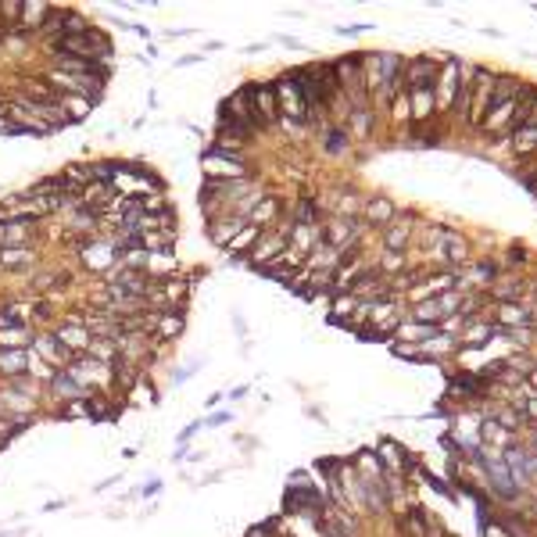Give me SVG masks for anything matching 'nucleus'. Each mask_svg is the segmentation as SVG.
Returning <instances> with one entry per match:
<instances>
[{
  "mask_svg": "<svg viewBox=\"0 0 537 537\" xmlns=\"http://www.w3.org/2000/svg\"><path fill=\"white\" fill-rule=\"evenodd\" d=\"M520 97V79L516 75H494V87H491V111L494 108H502V104H509V100H516ZM487 111V115H491Z\"/></svg>",
  "mask_w": 537,
  "mask_h": 537,
  "instance_id": "nucleus-4",
  "label": "nucleus"
},
{
  "mask_svg": "<svg viewBox=\"0 0 537 537\" xmlns=\"http://www.w3.org/2000/svg\"><path fill=\"white\" fill-rule=\"evenodd\" d=\"M226 419H230V416H226V412H219V416H212V419H208V423H212V426H222V423H226Z\"/></svg>",
  "mask_w": 537,
  "mask_h": 537,
  "instance_id": "nucleus-23",
  "label": "nucleus"
},
{
  "mask_svg": "<svg viewBox=\"0 0 537 537\" xmlns=\"http://www.w3.org/2000/svg\"><path fill=\"white\" fill-rule=\"evenodd\" d=\"M0 365L8 369V373H18V369H26L29 365V358H26V351H4V355H0Z\"/></svg>",
  "mask_w": 537,
  "mask_h": 537,
  "instance_id": "nucleus-11",
  "label": "nucleus"
},
{
  "mask_svg": "<svg viewBox=\"0 0 537 537\" xmlns=\"http://www.w3.org/2000/svg\"><path fill=\"white\" fill-rule=\"evenodd\" d=\"M394 215V208H390L387 201H376V204H369V219H390Z\"/></svg>",
  "mask_w": 537,
  "mask_h": 537,
  "instance_id": "nucleus-15",
  "label": "nucleus"
},
{
  "mask_svg": "<svg viewBox=\"0 0 537 537\" xmlns=\"http://www.w3.org/2000/svg\"><path fill=\"white\" fill-rule=\"evenodd\" d=\"M433 79H437V65H433L430 57H412L408 65L401 69V87H405V93L430 90Z\"/></svg>",
  "mask_w": 537,
  "mask_h": 537,
  "instance_id": "nucleus-2",
  "label": "nucleus"
},
{
  "mask_svg": "<svg viewBox=\"0 0 537 537\" xmlns=\"http://www.w3.org/2000/svg\"><path fill=\"white\" fill-rule=\"evenodd\" d=\"M322 230H319V226H298V230H294V247H301V251H308V247H312V251H316V247L322 244V237H319Z\"/></svg>",
  "mask_w": 537,
  "mask_h": 537,
  "instance_id": "nucleus-8",
  "label": "nucleus"
},
{
  "mask_svg": "<svg viewBox=\"0 0 537 537\" xmlns=\"http://www.w3.org/2000/svg\"><path fill=\"white\" fill-rule=\"evenodd\" d=\"M355 240H358V222H351V219H337V222H329V237H326V244L334 247V251H340V247H355Z\"/></svg>",
  "mask_w": 537,
  "mask_h": 537,
  "instance_id": "nucleus-5",
  "label": "nucleus"
},
{
  "mask_svg": "<svg viewBox=\"0 0 537 537\" xmlns=\"http://www.w3.org/2000/svg\"><path fill=\"white\" fill-rule=\"evenodd\" d=\"M527 126H537V104H534V111H530V118H527Z\"/></svg>",
  "mask_w": 537,
  "mask_h": 537,
  "instance_id": "nucleus-25",
  "label": "nucleus"
},
{
  "mask_svg": "<svg viewBox=\"0 0 537 537\" xmlns=\"http://www.w3.org/2000/svg\"><path fill=\"white\" fill-rule=\"evenodd\" d=\"M491 334H494V326H487V322H480V326H473V329H469V334L462 337V344H477V340H487Z\"/></svg>",
  "mask_w": 537,
  "mask_h": 537,
  "instance_id": "nucleus-13",
  "label": "nucleus"
},
{
  "mask_svg": "<svg viewBox=\"0 0 537 537\" xmlns=\"http://www.w3.org/2000/svg\"><path fill=\"white\" fill-rule=\"evenodd\" d=\"M179 329H183V319H179V316H169V319H165V322H161V334H165V337H172V334H179Z\"/></svg>",
  "mask_w": 537,
  "mask_h": 537,
  "instance_id": "nucleus-16",
  "label": "nucleus"
},
{
  "mask_svg": "<svg viewBox=\"0 0 537 537\" xmlns=\"http://www.w3.org/2000/svg\"><path fill=\"white\" fill-rule=\"evenodd\" d=\"M22 423H26V419H15V423H11V419H0V441H8V437H11V430H15V426H22Z\"/></svg>",
  "mask_w": 537,
  "mask_h": 537,
  "instance_id": "nucleus-18",
  "label": "nucleus"
},
{
  "mask_svg": "<svg viewBox=\"0 0 537 537\" xmlns=\"http://www.w3.org/2000/svg\"><path fill=\"white\" fill-rule=\"evenodd\" d=\"M161 491V484L154 480V484H147V487H140V494H143V498H151V494H158Z\"/></svg>",
  "mask_w": 537,
  "mask_h": 537,
  "instance_id": "nucleus-20",
  "label": "nucleus"
},
{
  "mask_svg": "<svg viewBox=\"0 0 537 537\" xmlns=\"http://www.w3.org/2000/svg\"><path fill=\"white\" fill-rule=\"evenodd\" d=\"M8 258H11V262H8V265H22V258H26V255H22V251H11V255H8Z\"/></svg>",
  "mask_w": 537,
  "mask_h": 537,
  "instance_id": "nucleus-22",
  "label": "nucleus"
},
{
  "mask_svg": "<svg viewBox=\"0 0 537 537\" xmlns=\"http://www.w3.org/2000/svg\"><path fill=\"white\" fill-rule=\"evenodd\" d=\"M527 416H534V419H537V398H534V401L527 405Z\"/></svg>",
  "mask_w": 537,
  "mask_h": 537,
  "instance_id": "nucleus-24",
  "label": "nucleus"
},
{
  "mask_svg": "<svg viewBox=\"0 0 537 537\" xmlns=\"http://www.w3.org/2000/svg\"><path fill=\"white\" fill-rule=\"evenodd\" d=\"M194 433H197V423H190L187 430H183V433H179V437H183V441H190V437H194Z\"/></svg>",
  "mask_w": 537,
  "mask_h": 537,
  "instance_id": "nucleus-21",
  "label": "nucleus"
},
{
  "mask_svg": "<svg viewBox=\"0 0 537 537\" xmlns=\"http://www.w3.org/2000/svg\"><path fill=\"white\" fill-rule=\"evenodd\" d=\"M54 390H57V394H87V387H82L72 373H61V376H54Z\"/></svg>",
  "mask_w": 537,
  "mask_h": 537,
  "instance_id": "nucleus-10",
  "label": "nucleus"
},
{
  "mask_svg": "<svg viewBox=\"0 0 537 537\" xmlns=\"http://www.w3.org/2000/svg\"><path fill=\"white\" fill-rule=\"evenodd\" d=\"M380 451H383V459H387V469H401V466H405V462H401V451L390 444V441H387Z\"/></svg>",
  "mask_w": 537,
  "mask_h": 537,
  "instance_id": "nucleus-14",
  "label": "nucleus"
},
{
  "mask_svg": "<svg viewBox=\"0 0 537 537\" xmlns=\"http://www.w3.org/2000/svg\"><path fill=\"white\" fill-rule=\"evenodd\" d=\"M255 237H262V233H258V226H244V230L233 237V244H230V247H233V251H244V247L251 244Z\"/></svg>",
  "mask_w": 537,
  "mask_h": 537,
  "instance_id": "nucleus-12",
  "label": "nucleus"
},
{
  "mask_svg": "<svg viewBox=\"0 0 537 537\" xmlns=\"http://www.w3.org/2000/svg\"><path fill=\"white\" fill-rule=\"evenodd\" d=\"M512 143H516L512 151L534 154V151H537V126H520V129H512Z\"/></svg>",
  "mask_w": 537,
  "mask_h": 537,
  "instance_id": "nucleus-7",
  "label": "nucleus"
},
{
  "mask_svg": "<svg viewBox=\"0 0 537 537\" xmlns=\"http://www.w3.org/2000/svg\"><path fill=\"white\" fill-rule=\"evenodd\" d=\"M11 326H22V316H15V312H0V329H11Z\"/></svg>",
  "mask_w": 537,
  "mask_h": 537,
  "instance_id": "nucleus-17",
  "label": "nucleus"
},
{
  "mask_svg": "<svg viewBox=\"0 0 537 537\" xmlns=\"http://www.w3.org/2000/svg\"><path fill=\"white\" fill-rule=\"evenodd\" d=\"M408 244V222H390L387 226V233H383V247H387V251H401V247Z\"/></svg>",
  "mask_w": 537,
  "mask_h": 537,
  "instance_id": "nucleus-9",
  "label": "nucleus"
},
{
  "mask_svg": "<svg viewBox=\"0 0 537 537\" xmlns=\"http://www.w3.org/2000/svg\"><path fill=\"white\" fill-rule=\"evenodd\" d=\"M530 383H534V387H537V365H534V369H530Z\"/></svg>",
  "mask_w": 537,
  "mask_h": 537,
  "instance_id": "nucleus-26",
  "label": "nucleus"
},
{
  "mask_svg": "<svg viewBox=\"0 0 537 537\" xmlns=\"http://www.w3.org/2000/svg\"><path fill=\"white\" fill-rule=\"evenodd\" d=\"M408 100H412V118H416V122H426L433 115V108H437V100H433V87L408 93Z\"/></svg>",
  "mask_w": 537,
  "mask_h": 537,
  "instance_id": "nucleus-6",
  "label": "nucleus"
},
{
  "mask_svg": "<svg viewBox=\"0 0 537 537\" xmlns=\"http://www.w3.org/2000/svg\"><path fill=\"white\" fill-rule=\"evenodd\" d=\"M459 82H462V61L459 57H448L444 69L433 79V100H437L441 111L455 108V97H459Z\"/></svg>",
  "mask_w": 537,
  "mask_h": 537,
  "instance_id": "nucleus-1",
  "label": "nucleus"
},
{
  "mask_svg": "<svg viewBox=\"0 0 537 537\" xmlns=\"http://www.w3.org/2000/svg\"><path fill=\"white\" fill-rule=\"evenodd\" d=\"M491 87H494V72L477 69V87H473V108H469L473 126H484V115L491 111Z\"/></svg>",
  "mask_w": 537,
  "mask_h": 537,
  "instance_id": "nucleus-3",
  "label": "nucleus"
},
{
  "mask_svg": "<svg viewBox=\"0 0 537 537\" xmlns=\"http://www.w3.org/2000/svg\"><path fill=\"white\" fill-rule=\"evenodd\" d=\"M90 351H93V355H100V358H108V355H111V344H104V340H97V344H93Z\"/></svg>",
  "mask_w": 537,
  "mask_h": 537,
  "instance_id": "nucleus-19",
  "label": "nucleus"
}]
</instances>
